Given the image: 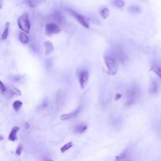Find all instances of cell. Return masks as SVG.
Listing matches in <instances>:
<instances>
[{
	"instance_id": "1",
	"label": "cell",
	"mask_w": 161,
	"mask_h": 161,
	"mask_svg": "<svg viewBox=\"0 0 161 161\" xmlns=\"http://www.w3.org/2000/svg\"><path fill=\"white\" fill-rule=\"evenodd\" d=\"M140 91L137 86H132L126 92V106H131L134 104L140 98Z\"/></svg>"
},
{
	"instance_id": "2",
	"label": "cell",
	"mask_w": 161,
	"mask_h": 161,
	"mask_svg": "<svg viewBox=\"0 0 161 161\" xmlns=\"http://www.w3.org/2000/svg\"><path fill=\"white\" fill-rule=\"evenodd\" d=\"M105 62L107 67V73L115 75L118 69V61L113 55H107L105 57Z\"/></svg>"
},
{
	"instance_id": "3",
	"label": "cell",
	"mask_w": 161,
	"mask_h": 161,
	"mask_svg": "<svg viewBox=\"0 0 161 161\" xmlns=\"http://www.w3.org/2000/svg\"><path fill=\"white\" fill-rule=\"evenodd\" d=\"M18 25L19 28L25 33H29L31 28V23L29 20L28 13H25L20 17L18 20Z\"/></svg>"
},
{
	"instance_id": "4",
	"label": "cell",
	"mask_w": 161,
	"mask_h": 161,
	"mask_svg": "<svg viewBox=\"0 0 161 161\" xmlns=\"http://www.w3.org/2000/svg\"><path fill=\"white\" fill-rule=\"evenodd\" d=\"M60 31V28L59 26L54 23H50L47 24L45 26V33L47 36H52V35L59 34Z\"/></svg>"
},
{
	"instance_id": "5",
	"label": "cell",
	"mask_w": 161,
	"mask_h": 161,
	"mask_svg": "<svg viewBox=\"0 0 161 161\" xmlns=\"http://www.w3.org/2000/svg\"><path fill=\"white\" fill-rule=\"evenodd\" d=\"M132 154L128 149H125L119 155L116 156L115 161H132Z\"/></svg>"
},
{
	"instance_id": "6",
	"label": "cell",
	"mask_w": 161,
	"mask_h": 161,
	"mask_svg": "<svg viewBox=\"0 0 161 161\" xmlns=\"http://www.w3.org/2000/svg\"><path fill=\"white\" fill-rule=\"evenodd\" d=\"M2 95L5 98L7 99H10L12 98L15 96H21V93L18 88L13 86H10L7 87L6 91Z\"/></svg>"
},
{
	"instance_id": "7",
	"label": "cell",
	"mask_w": 161,
	"mask_h": 161,
	"mask_svg": "<svg viewBox=\"0 0 161 161\" xmlns=\"http://www.w3.org/2000/svg\"><path fill=\"white\" fill-rule=\"evenodd\" d=\"M71 12L73 15V16L75 18V19H76L78 20V21L83 26L84 28H89V23L87 20V19L86 18V17H84V16H83L82 15L78 14V13L73 12V10H71Z\"/></svg>"
},
{
	"instance_id": "8",
	"label": "cell",
	"mask_w": 161,
	"mask_h": 161,
	"mask_svg": "<svg viewBox=\"0 0 161 161\" xmlns=\"http://www.w3.org/2000/svg\"><path fill=\"white\" fill-rule=\"evenodd\" d=\"M89 74L87 71L84 70L81 72L79 74V83L82 89H84L86 86L89 80Z\"/></svg>"
},
{
	"instance_id": "9",
	"label": "cell",
	"mask_w": 161,
	"mask_h": 161,
	"mask_svg": "<svg viewBox=\"0 0 161 161\" xmlns=\"http://www.w3.org/2000/svg\"><path fill=\"white\" fill-rule=\"evenodd\" d=\"M80 110H81V107H79L76 109H75L74 111H73L71 113L64 114V115H61L60 119L63 121H66V120H70V119L76 116L80 112Z\"/></svg>"
},
{
	"instance_id": "10",
	"label": "cell",
	"mask_w": 161,
	"mask_h": 161,
	"mask_svg": "<svg viewBox=\"0 0 161 161\" xmlns=\"http://www.w3.org/2000/svg\"><path fill=\"white\" fill-rule=\"evenodd\" d=\"M87 128H88V126L86 125L84 123H79L78 125H76L74 127L73 131L76 134H81L86 132V131L87 130Z\"/></svg>"
},
{
	"instance_id": "11",
	"label": "cell",
	"mask_w": 161,
	"mask_h": 161,
	"mask_svg": "<svg viewBox=\"0 0 161 161\" xmlns=\"http://www.w3.org/2000/svg\"><path fill=\"white\" fill-rule=\"evenodd\" d=\"M19 131V127L18 126H14L8 136V139L12 142H15L17 140V134Z\"/></svg>"
},
{
	"instance_id": "12",
	"label": "cell",
	"mask_w": 161,
	"mask_h": 161,
	"mask_svg": "<svg viewBox=\"0 0 161 161\" xmlns=\"http://www.w3.org/2000/svg\"><path fill=\"white\" fill-rule=\"evenodd\" d=\"M44 45L45 47V54L46 55H50L54 50L53 44L49 41H46L44 43Z\"/></svg>"
},
{
	"instance_id": "13",
	"label": "cell",
	"mask_w": 161,
	"mask_h": 161,
	"mask_svg": "<svg viewBox=\"0 0 161 161\" xmlns=\"http://www.w3.org/2000/svg\"><path fill=\"white\" fill-rule=\"evenodd\" d=\"M158 89H159V86H158V84L156 82V81H155V80L152 81V82L150 83V88H149V92L151 94H155V93L157 92Z\"/></svg>"
},
{
	"instance_id": "14",
	"label": "cell",
	"mask_w": 161,
	"mask_h": 161,
	"mask_svg": "<svg viewBox=\"0 0 161 161\" xmlns=\"http://www.w3.org/2000/svg\"><path fill=\"white\" fill-rule=\"evenodd\" d=\"M26 3L32 8H35L37 7L40 3L44 2V0H24Z\"/></svg>"
},
{
	"instance_id": "15",
	"label": "cell",
	"mask_w": 161,
	"mask_h": 161,
	"mask_svg": "<svg viewBox=\"0 0 161 161\" xmlns=\"http://www.w3.org/2000/svg\"><path fill=\"white\" fill-rule=\"evenodd\" d=\"M19 40L23 44H26L29 42V38L25 32H21L19 34Z\"/></svg>"
},
{
	"instance_id": "16",
	"label": "cell",
	"mask_w": 161,
	"mask_h": 161,
	"mask_svg": "<svg viewBox=\"0 0 161 161\" xmlns=\"http://www.w3.org/2000/svg\"><path fill=\"white\" fill-rule=\"evenodd\" d=\"M9 32H10V23L7 22L6 24V26H5V28L4 30V31L2 36V40H7V39L8 38V35H9Z\"/></svg>"
},
{
	"instance_id": "17",
	"label": "cell",
	"mask_w": 161,
	"mask_h": 161,
	"mask_svg": "<svg viewBox=\"0 0 161 161\" xmlns=\"http://www.w3.org/2000/svg\"><path fill=\"white\" fill-rule=\"evenodd\" d=\"M128 10L132 13H139L141 12V9L139 6L132 5L128 8Z\"/></svg>"
},
{
	"instance_id": "18",
	"label": "cell",
	"mask_w": 161,
	"mask_h": 161,
	"mask_svg": "<svg viewBox=\"0 0 161 161\" xmlns=\"http://www.w3.org/2000/svg\"><path fill=\"white\" fill-rule=\"evenodd\" d=\"M73 147V143L72 142H69V143L65 144V145H63L62 147V148L60 149V151H61L62 153H64V152H66L67 150H69Z\"/></svg>"
},
{
	"instance_id": "19",
	"label": "cell",
	"mask_w": 161,
	"mask_h": 161,
	"mask_svg": "<svg viewBox=\"0 0 161 161\" xmlns=\"http://www.w3.org/2000/svg\"><path fill=\"white\" fill-rule=\"evenodd\" d=\"M23 105V103L19 101V100H17V101H15L13 103V108L14 109L15 111H19V110L21 108V107H22Z\"/></svg>"
},
{
	"instance_id": "20",
	"label": "cell",
	"mask_w": 161,
	"mask_h": 161,
	"mask_svg": "<svg viewBox=\"0 0 161 161\" xmlns=\"http://www.w3.org/2000/svg\"><path fill=\"white\" fill-rule=\"evenodd\" d=\"M152 71L155 73L161 79V68L157 66H154L150 69Z\"/></svg>"
},
{
	"instance_id": "21",
	"label": "cell",
	"mask_w": 161,
	"mask_h": 161,
	"mask_svg": "<svg viewBox=\"0 0 161 161\" xmlns=\"http://www.w3.org/2000/svg\"><path fill=\"white\" fill-rule=\"evenodd\" d=\"M109 15H110V12L107 8H105L101 11V16L104 19L107 18L109 17Z\"/></svg>"
},
{
	"instance_id": "22",
	"label": "cell",
	"mask_w": 161,
	"mask_h": 161,
	"mask_svg": "<svg viewBox=\"0 0 161 161\" xmlns=\"http://www.w3.org/2000/svg\"><path fill=\"white\" fill-rule=\"evenodd\" d=\"M114 4L116 7L118 8H123L125 5V2L123 0H115L114 1Z\"/></svg>"
},
{
	"instance_id": "23",
	"label": "cell",
	"mask_w": 161,
	"mask_h": 161,
	"mask_svg": "<svg viewBox=\"0 0 161 161\" xmlns=\"http://www.w3.org/2000/svg\"><path fill=\"white\" fill-rule=\"evenodd\" d=\"M7 89V87L2 82H1V94H3L6 91Z\"/></svg>"
},
{
	"instance_id": "24",
	"label": "cell",
	"mask_w": 161,
	"mask_h": 161,
	"mask_svg": "<svg viewBox=\"0 0 161 161\" xmlns=\"http://www.w3.org/2000/svg\"><path fill=\"white\" fill-rule=\"evenodd\" d=\"M21 151H22V147H21V146L20 145H19L18 146L17 150H16V154H17V155H20L21 154Z\"/></svg>"
},
{
	"instance_id": "25",
	"label": "cell",
	"mask_w": 161,
	"mask_h": 161,
	"mask_svg": "<svg viewBox=\"0 0 161 161\" xmlns=\"http://www.w3.org/2000/svg\"><path fill=\"white\" fill-rule=\"evenodd\" d=\"M121 94L120 93H116V95H115L116 100H118L120 98H121Z\"/></svg>"
},
{
	"instance_id": "26",
	"label": "cell",
	"mask_w": 161,
	"mask_h": 161,
	"mask_svg": "<svg viewBox=\"0 0 161 161\" xmlns=\"http://www.w3.org/2000/svg\"><path fill=\"white\" fill-rule=\"evenodd\" d=\"M15 81H18L19 80H20V76H13V78H12Z\"/></svg>"
},
{
	"instance_id": "27",
	"label": "cell",
	"mask_w": 161,
	"mask_h": 161,
	"mask_svg": "<svg viewBox=\"0 0 161 161\" xmlns=\"http://www.w3.org/2000/svg\"><path fill=\"white\" fill-rule=\"evenodd\" d=\"M45 161H54V160H52V159H47V160H45Z\"/></svg>"
}]
</instances>
